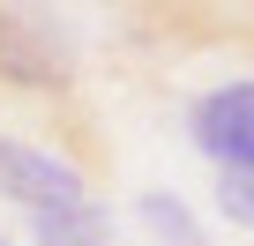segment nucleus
Segmentation results:
<instances>
[{
	"mask_svg": "<svg viewBox=\"0 0 254 246\" xmlns=\"http://www.w3.org/2000/svg\"><path fill=\"white\" fill-rule=\"evenodd\" d=\"M0 201H15L23 216L30 209H67V201H90V172L75 157H60V149L0 135Z\"/></svg>",
	"mask_w": 254,
	"mask_h": 246,
	"instance_id": "obj_3",
	"label": "nucleus"
},
{
	"mask_svg": "<svg viewBox=\"0 0 254 246\" xmlns=\"http://www.w3.org/2000/svg\"><path fill=\"white\" fill-rule=\"evenodd\" d=\"M0 246H15V239H0Z\"/></svg>",
	"mask_w": 254,
	"mask_h": 246,
	"instance_id": "obj_7",
	"label": "nucleus"
},
{
	"mask_svg": "<svg viewBox=\"0 0 254 246\" xmlns=\"http://www.w3.org/2000/svg\"><path fill=\"white\" fill-rule=\"evenodd\" d=\"M30 246H112V209L97 194L67 209H30Z\"/></svg>",
	"mask_w": 254,
	"mask_h": 246,
	"instance_id": "obj_4",
	"label": "nucleus"
},
{
	"mask_svg": "<svg viewBox=\"0 0 254 246\" xmlns=\"http://www.w3.org/2000/svg\"><path fill=\"white\" fill-rule=\"evenodd\" d=\"M187 142L217 172H247L254 164V75L209 82L202 97H187Z\"/></svg>",
	"mask_w": 254,
	"mask_h": 246,
	"instance_id": "obj_2",
	"label": "nucleus"
},
{
	"mask_svg": "<svg viewBox=\"0 0 254 246\" xmlns=\"http://www.w3.org/2000/svg\"><path fill=\"white\" fill-rule=\"evenodd\" d=\"M82 75L75 30L38 0H0V90L23 97H67Z\"/></svg>",
	"mask_w": 254,
	"mask_h": 246,
	"instance_id": "obj_1",
	"label": "nucleus"
},
{
	"mask_svg": "<svg viewBox=\"0 0 254 246\" xmlns=\"http://www.w3.org/2000/svg\"><path fill=\"white\" fill-rule=\"evenodd\" d=\"M135 216H142V231L157 239V246H209V231H202V216L172 194V187H150L142 201H135Z\"/></svg>",
	"mask_w": 254,
	"mask_h": 246,
	"instance_id": "obj_5",
	"label": "nucleus"
},
{
	"mask_svg": "<svg viewBox=\"0 0 254 246\" xmlns=\"http://www.w3.org/2000/svg\"><path fill=\"white\" fill-rule=\"evenodd\" d=\"M217 216L239 224V231H254V164L247 172H217Z\"/></svg>",
	"mask_w": 254,
	"mask_h": 246,
	"instance_id": "obj_6",
	"label": "nucleus"
}]
</instances>
